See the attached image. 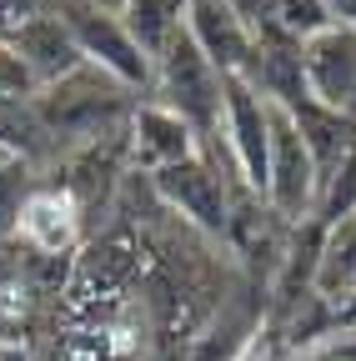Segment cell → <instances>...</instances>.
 Listing matches in <instances>:
<instances>
[{
	"mask_svg": "<svg viewBox=\"0 0 356 361\" xmlns=\"http://www.w3.org/2000/svg\"><path fill=\"white\" fill-rule=\"evenodd\" d=\"M16 236L35 256H66L80 236V201L70 191H30L16 221Z\"/></svg>",
	"mask_w": 356,
	"mask_h": 361,
	"instance_id": "obj_10",
	"label": "cell"
},
{
	"mask_svg": "<svg viewBox=\"0 0 356 361\" xmlns=\"http://www.w3.org/2000/svg\"><path fill=\"white\" fill-rule=\"evenodd\" d=\"M6 45L20 56V66L30 71L35 90H46V85H56V80L75 75V71L85 66V61H80V51H75V35H70V25L61 20V11L25 20L16 35H6Z\"/></svg>",
	"mask_w": 356,
	"mask_h": 361,
	"instance_id": "obj_8",
	"label": "cell"
},
{
	"mask_svg": "<svg viewBox=\"0 0 356 361\" xmlns=\"http://www.w3.org/2000/svg\"><path fill=\"white\" fill-rule=\"evenodd\" d=\"M311 291H317L326 306L356 296V211L326 221V236H321V256H317Z\"/></svg>",
	"mask_w": 356,
	"mask_h": 361,
	"instance_id": "obj_11",
	"label": "cell"
},
{
	"mask_svg": "<svg viewBox=\"0 0 356 361\" xmlns=\"http://www.w3.org/2000/svg\"><path fill=\"white\" fill-rule=\"evenodd\" d=\"M61 6V0H0V40L6 35H16L25 20H35V16H51Z\"/></svg>",
	"mask_w": 356,
	"mask_h": 361,
	"instance_id": "obj_16",
	"label": "cell"
},
{
	"mask_svg": "<svg viewBox=\"0 0 356 361\" xmlns=\"http://www.w3.org/2000/svg\"><path fill=\"white\" fill-rule=\"evenodd\" d=\"M321 6H326L331 25H351L356 30V0H321Z\"/></svg>",
	"mask_w": 356,
	"mask_h": 361,
	"instance_id": "obj_17",
	"label": "cell"
},
{
	"mask_svg": "<svg viewBox=\"0 0 356 361\" xmlns=\"http://www.w3.org/2000/svg\"><path fill=\"white\" fill-rule=\"evenodd\" d=\"M301 75H306V96L317 106L356 121V30L351 25H326L311 40H301Z\"/></svg>",
	"mask_w": 356,
	"mask_h": 361,
	"instance_id": "obj_7",
	"label": "cell"
},
{
	"mask_svg": "<svg viewBox=\"0 0 356 361\" xmlns=\"http://www.w3.org/2000/svg\"><path fill=\"white\" fill-rule=\"evenodd\" d=\"M226 180L231 176H221L211 156H191V161H176V166L156 171L151 176V191H156V201L166 211L181 216L191 231L221 241V236H231V211H236Z\"/></svg>",
	"mask_w": 356,
	"mask_h": 361,
	"instance_id": "obj_5",
	"label": "cell"
},
{
	"mask_svg": "<svg viewBox=\"0 0 356 361\" xmlns=\"http://www.w3.org/2000/svg\"><path fill=\"white\" fill-rule=\"evenodd\" d=\"M130 151H136V166L146 171V176H156V171H166V166H176V161H191V156H201V141H196V130L176 116V111H166L161 101H136V111H130Z\"/></svg>",
	"mask_w": 356,
	"mask_h": 361,
	"instance_id": "obj_9",
	"label": "cell"
},
{
	"mask_svg": "<svg viewBox=\"0 0 356 361\" xmlns=\"http://www.w3.org/2000/svg\"><path fill=\"white\" fill-rule=\"evenodd\" d=\"M30 111L56 146H101L106 135H121V126H130L136 90L111 80L96 66H80L75 75L35 90Z\"/></svg>",
	"mask_w": 356,
	"mask_h": 361,
	"instance_id": "obj_1",
	"label": "cell"
},
{
	"mask_svg": "<svg viewBox=\"0 0 356 361\" xmlns=\"http://www.w3.org/2000/svg\"><path fill=\"white\" fill-rule=\"evenodd\" d=\"M151 101H161L166 111H176V116L196 130L201 156L211 146H221V75L196 51V40L186 35V25L176 30V40L166 45V51L156 56V66H151ZM221 156H226V151H221Z\"/></svg>",
	"mask_w": 356,
	"mask_h": 361,
	"instance_id": "obj_2",
	"label": "cell"
},
{
	"mask_svg": "<svg viewBox=\"0 0 356 361\" xmlns=\"http://www.w3.org/2000/svg\"><path fill=\"white\" fill-rule=\"evenodd\" d=\"M106 6H111V0H106Z\"/></svg>",
	"mask_w": 356,
	"mask_h": 361,
	"instance_id": "obj_20",
	"label": "cell"
},
{
	"mask_svg": "<svg viewBox=\"0 0 356 361\" xmlns=\"http://www.w3.org/2000/svg\"><path fill=\"white\" fill-rule=\"evenodd\" d=\"M266 16H271L291 40H311L317 30L331 25V16H326L321 0H266Z\"/></svg>",
	"mask_w": 356,
	"mask_h": 361,
	"instance_id": "obj_14",
	"label": "cell"
},
{
	"mask_svg": "<svg viewBox=\"0 0 356 361\" xmlns=\"http://www.w3.org/2000/svg\"><path fill=\"white\" fill-rule=\"evenodd\" d=\"M121 25L125 35L141 45V56L156 66V56L176 40V30L186 25V0H121Z\"/></svg>",
	"mask_w": 356,
	"mask_h": 361,
	"instance_id": "obj_12",
	"label": "cell"
},
{
	"mask_svg": "<svg viewBox=\"0 0 356 361\" xmlns=\"http://www.w3.org/2000/svg\"><path fill=\"white\" fill-rule=\"evenodd\" d=\"M56 11H61V20L70 25L75 51H80V61H85V66L106 71L111 80L130 85L136 96L151 85V61L141 56V45L125 35V25H121V11H116V6H106V0H61Z\"/></svg>",
	"mask_w": 356,
	"mask_h": 361,
	"instance_id": "obj_4",
	"label": "cell"
},
{
	"mask_svg": "<svg viewBox=\"0 0 356 361\" xmlns=\"http://www.w3.org/2000/svg\"><path fill=\"white\" fill-rule=\"evenodd\" d=\"M266 211H271L281 226H301L321 211V180L317 166H311V151L301 141V130L291 121V111L281 101L266 96Z\"/></svg>",
	"mask_w": 356,
	"mask_h": 361,
	"instance_id": "obj_3",
	"label": "cell"
},
{
	"mask_svg": "<svg viewBox=\"0 0 356 361\" xmlns=\"http://www.w3.org/2000/svg\"><path fill=\"white\" fill-rule=\"evenodd\" d=\"M186 35L216 75H256V30L231 0H186Z\"/></svg>",
	"mask_w": 356,
	"mask_h": 361,
	"instance_id": "obj_6",
	"label": "cell"
},
{
	"mask_svg": "<svg viewBox=\"0 0 356 361\" xmlns=\"http://www.w3.org/2000/svg\"><path fill=\"white\" fill-rule=\"evenodd\" d=\"M111 6H121V0H111Z\"/></svg>",
	"mask_w": 356,
	"mask_h": 361,
	"instance_id": "obj_19",
	"label": "cell"
},
{
	"mask_svg": "<svg viewBox=\"0 0 356 361\" xmlns=\"http://www.w3.org/2000/svg\"><path fill=\"white\" fill-rule=\"evenodd\" d=\"M251 336H256V322L251 316H221V322H211L196 341H191V351H186V361H236L246 346H251Z\"/></svg>",
	"mask_w": 356,
	"mask_h": 361,
	"instance_id": "obj_13",
	"label": "cell"
},
{
	"mask_svg": "<svg viewBox=\"0 0 356 361\" xmlns=\"http://www.w3.org/2000/svg\"><path fill=\"white\" fill-rule=\"evenodd\" d=\"M25 101H35V80L20 66V56L0 40V106H25Z\"/></svg>",
	"mask_w": 356,
	"mask_h": 361,
	"instance_id": "obj_15",
	"label": "cell"
},
{
	"mask_svg": "<svg viewBox=\"0 0 356 361\" xmlns=\"http://www.w3.org/2000/svg\"><path fill=\"white\" fill-rule=\"evenodd\" d=\"M11 161H16V156H11V151H6V146H0V171H6V166H11Z\"/></svg>",
	"mask_w": 356,
	"mask_h": 361,
	"instance_id": "obj_18",
	"label": "cell"
}]
</instances>
